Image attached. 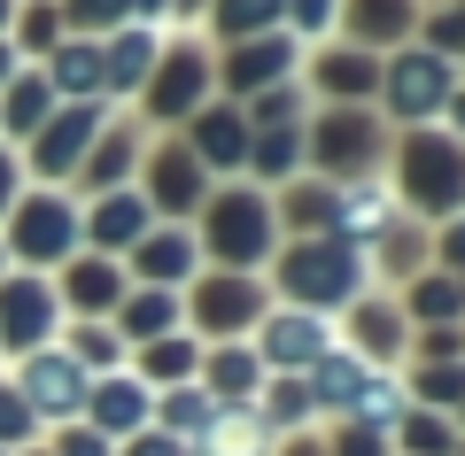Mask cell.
<instances>
[{
  "mask_svg": "<svg viewBox=\"0 0 465 456\" xmlns=\"http://www.w3.org/2000/svg\"><path fill=\"white\" fill-rule=\"evenodd\" d=\"M357 278H365V263L341 240H318V247H295V256H287V294H295V302H349Z\"/></svg>",
  "mask_w": 465,
  "mask_h": 456,
  "instance_id": "6da1fadb",
  "label": "cell"
},
{
  "mask_svg": "<svg viewBox=\"0 0 465 456\" xmlns=\"http://www.w3.org/2000/svg\"><path fill=\"white\" fill-rule=\"evenodd\" d=\"M388 101H396V116H434V109H450V101H458V85H450V63H442L434 47L403 54V63L388 70Z\"/></svg>",
  "mask_w": 465,
  "mask_h": 456,
  "instance_id": "7a4b0ae2",
  "label": "cell"
},
{
  "mask_svg": "<svg viewBox=\"0 0 465 456\" xmlns=\"http://www.w3.org/2000/svg\"><path fill=\"white\" fill-rule=\"evenodd\" d=\"M47 317H54L47 278H0V348H39Z\"/></svg>",
  "mask_w": 465,
  "mask_h": 456,
  "instance_id": "3957f363",
  "label": "cell"
},
{
  "mask_svg": "<svg viewBox=\"0 0 465 456\" xmlns=\"http://www.w3.org/2000/svg\"><path fill=\"white\" fill-rule=\"evenodd\" d=\"M403 179H411L419 209H450V201L465 194V163H458V147H450V140H411Z\"/></svg>",
  "mask_w": 465,
  "mask_h": 456,
  "instance_id": "277c9868",
  "label": "cell"
},
{
  "mask_svg": "<svg viewBox=\"0 0 465 456\" xmlns=\"http://www.w3.org/2000/svg\"><path fill=\"white\" fill-rule=\"evenodd\" d=\"M24 403H32L39 418H70V410H85V372L70 356H39L32 372H24Z\"/></svg>",
  "mask_w": 465,
  "mask_h": 456,
  "instance_id": "5b68a950",
  "label": "cell"
},
{
  "mask_svg": "<svg viewBox=\"0 0 465 456\" xmlns=\"http://www.w3.org/2000/svg\"><path fill=\"white\" fill-rule=\"evenodd\" d=\"M326 348H333L326 325H318V317H302V310H287V317H272V325H264V356L287 364V372H311Z\"/></svg>",
  "mask_w": 465,
  "mask_h": 456,
  "instance_id": "8992f818",
  "label": "cell"
},
{
  "mask_svg": "<svg viewBox=\"0 0 465 456\" xmlns=\"http://www.w3.org/2000/svg\"><path fill=\"white\" fill-rule=\"evenodd\" d=\"M217 247H225L232 263H241V256H264V247H272V209H264V201H249V194L217 201Z\"/></svg>",
  "mask_w": 465,
  "mask_h": 456,
  "instance_id": "52a82bcc",
  "label": "cell"
},
{
  "mask_svg": "<svg viewBox=\"0 0 465 456\" xmlns=\"http://www.w3.org/2000/svg\"><path fill=\"white\" fill-rule=\"evenodd\" d=\"M16 217H24V225H16V247H24V256H63L70 232H78V217H70L63 201H24Z\"/></svg>",
  "mask_w": 465,
  "mask_h": 456,
  "instance_id": "ba28073f",
  "label": "cell"
},
{
  "mask_svg": "<svg viewBox=\"0 0 465 456\" xmlns=\"http://www.w3.org/2000/svg\"><path fill=\"white\" fill-rule=\"evenodd\" d=\"M85 140H94V109H70V116H54V124L39 131V155H32V163L47 170V179H63V170L78 163Z\"/></svg>",
  "mask_w": 465,
  "mask_h": 456,
  "instance_id": "9c48e42d",
  "label": "cell"
},
{
  "mask_svg": "<svg viewBox=\"0 0 465 456\" xmlns=\"http://www.w3.org/2000/svg\"><path fill=\"white\" fill-rule=\"evenodd\" d=\"M94 240H101V247L148 240V201H140V194H109V201L94 209Z\"/></svg>",
  "mask_w": 465,
  "mask_h": 456,
  "instance_id": "30bf717a",
  "label": "cell"
},
{
  "mask_svg": "<svg viewBox=\"0 0 465 456\" xmlns=\"http://www.w3.org/2000/svg\"><path fill=\"white\" fill-rule=\"evenodd\" d=\"M148 63H155V32H148V24H133V32L101 54V85H140V78H148Z\"/></svg>",
  "mask_w": 465,
  "mask_h": 456,
  "instance_id": "8fae6325",
  "label": "cell"
},
{
  "mask_svg": "<svg viewBox=\"0 0 465 456\" xmlns=\"http://www.w3.org/2000/svg\"><path fill=\"white\" fill-rule=\"evenodd\" d=\"M194 140H202V163H217V170L249 163V131H241V116H225V109H217V116H202V131H194Z\"/></svg>",
  "mask_w": 465,
  "mask_h": 456,
  "instance_id": "7c38bea8",
  "label": "cell"
},
{
  "mask_svg": "<svg viewBox=\"0 0 465 456\" xmlns=\"http://www.w3.org/2000/svg\"><path fill=\"white\" fill-rule=\"evenodd\" d=\"M85 403H94V418L109 425V433H116V425H140V418H148V387H140V379H109V387L85 394Z\"/></svg>",
  "mask_w": 465,
  "mask_h": 456,
  "instance_id": "4fadbf2b",
  "label": "cell"
},
{
  "mask_svg": "<svg viewBox=\"0 0 465 456\" xmlns=\"http://www.w3.org/2000/svg\"><path fill=\"white\" fill-rule=\"evenodd\" d=\"M287 54H295V47H287V39H256V47H241V54H232V70H225V78L241 85V93H249V85L280 78V70H287Z\"/></svg>",
  "mask_w": 465,
  "mask_h": 456,
  "instance_id": "5bb4252c",
  "label": "cell"
},
{
  "mask_svg": "<svg viewBox=\"0 0 465 456\" xmlns=\"http://www.w3.org/2000/svg\"><path fill=\"white\" fill-rule=\"evenodd\" d=\"M333 217H341V232H349V240H372V232H388V225H396V201H388L381 186H372V194H349Z\"/></svg>",
  "mask_w": 465,
  "mask_h": 456,
  "instance_id": "9a60e30c",
  "label": "cell"
},
{
  "mask_svg": "<svg viewBox=\"0 0 465 456\" xmlns=\"http://www.w3.org/2000/svg\"><path fill=\"white\" fill-rule=\"evenodd\" d=\"M54 93L94 101L101 93V47H63V54H54Z\"/></svg>",
  "mask_w": 465,
  "mask_h": 456,
  "instance_id": "2e32d148",
  "label": "cell"
},
{
  "mask_svg": "<svg viewBox=\"0 0 465 456\" xmlns=\"http://www.w3.org/2000/svg\"><path fill=\"white\" fill-rule=\"evenodd\" d=\"M357 387H365V364L357 356H318L311 364V394H326V403H357Z\"/></svg>",
  "mask_w": 465,
  "mask_h": 456,
  "instance_id": "e0dca14e",
  "label": "cell"
},
{
  "mask_svg": "<svg viewBox=\"0 0 465 456\" xmlns=\"http://www.w3.org/2000/svg\"><path fill=\"white\" fill-rule=\"evenodd\" d=\"M287 0H217V32L225 39H249V32H272Z\"/></svg>",
  "mask_w": 465,
  "mask_h": 456,
  "instance_id": "ac0fdd59",
  "label": "cell"
},
{
  "mask_svg": "<svg viewBox=\"0 0 465 456\" xmlns=\"http://www.w3.org/2000/svg\"><path fill=\"white\" fill-rule=\"evenodd\" d=\"M186 263H194V247H186V232H155V240L140 247V271H148L155 286H171V278H179Z\"/></svg>",
  "mask_w": 465,
  "mask_h": 456,
  "instance_id": "d6986e66",
  "label": "cell"
},
{
  "mask_svg": "<svg viewBox=\"0 0 465 456\" xmlns=\"http://www.w3.org/2000/svg\"><path fill=\"white\" fill-rule=\"evenodd\" d=\"M194 93H202V54H171V63H163V85H155V109L179 116Z\"/></svg>",
  "mask_w": 465,
  "mask_h": 456,
  "instance_id": "ffe728a7",
  "label": "cell"
},
{
  "mask_svg": "<svg viewBox=\"0 0 465 456\" xmlns=\"http://www.w3.org/2000/svg\"><path fill=\"white\" fill-rule=\"evenodd\" d=\"M249 310H256L249 278H225V286H210V294H202V325H241Z\"/></svg>",
  "mask_w": 465,
  "mask_h": 456,
  "instance_id": "44dd1931",
  "label": "cell"
},
{
  "mask_svg": "<svg viewBox=\"0 0 465 456\" xmlns=\"http://www.w3.org/2000/svg\"><path fill=\"white\" fill-rule=\"evenodd\" d=\"M163 418L179 425V433H210V418H217V394H202V387H171V394H163Z\"/></svg>",
  "mask_w": 465,
  "mask_h": 456,
  "instance_id": "7402d4cb",
  "label": "cell"
},
{
  "mask_svg": "<svg viewBox=\"0 0 465 456\" xmlns=\"http://www.w3.org/2000/svg\"><path fill=\"white\" fill-rule=\"evenodd\" d=\"M70 302H78V310L116 302V271H109V263H78V271H70Z\"/></svg>",
  "mask_w": 465,
  "mask_h": 456,
  "instance_id": "603a6c76",
  "label": "cell"
},
{
  "mask_svg": "<svg viewBox=\"0 0 465 456\" xmlns=\"http://www.w3.org/2000/svg\"><path fill=\"white\" fill-rule=\"evenodd\" d=\"M318 78H326V93H372V63H357V54H333V63H318Z\"/></svg>",
  "mask_w": 465,
  "mask_h": 456,
  "instance_id": "cb8c5ba5",
  "label": "cell"
},
{
  "mask_svg": "<svg viewBox=\"0 0 465 456\" xmlns=\"http://www.w3.org/2000/svg\"><path fill=\"white\" fill-rule=\"evenodd\" d=\"M318 147H326V163H357V155H365V124H357V116H333V124L318 131Z\"/></svg>",
  "mask_w": 465,
  "mask_h": 456,
  "instance_id": "d4e9b609",
  "label": "cell"
},
{
  "mask_svg": "<svg viewBox=\"0 0 465 456\" xmlns=\"http://www.w3.org/2000/svg\"><path fill=\"white\" fill-rule=\"evenodd\" d=\"M403 32V0H357V39H396Z\"/></svg>",
  "mask_w": 465,
  "mask_h": 456,
  "instance_id": "484cf974",
  "label": "cell"
},
{
  "mask_svg": "<svg viewBox=\"0 0 465 456\" xmlns=\"http://www.w3.org/2000/svg\"><path fill=\"white\" fill-rule=\"evenodd\" d=\"M194 186H202V170L186 163V147H171V155H163V201L179 209V201H194Z\"/></svg>",
  "mask_w": 465,
  "mask_h": 456,
  "instance_id": "4316f807",
  "label": "cell"
},
{
  "mask_svg": "<svg viewBox=\"0 0 465 456\" xmlns=\"http://www.w3.org/2000/svg\"><path fill=\"white\" fill-rule=\"evenodd\" d=\"M249 387H256V356H241V348L217 356V394H249Z\"/></svg>",
  "mask_w": 465,
  "mask_h": 456,
  "instance_id": "83f0119b",
  "label": "cell"
},
{
  "mask_svg": "<svg viewBox=\"0 0 465 456\" xmlns=\"http://www.w3.org/2000/svg\"><path fill=\"white\" fill-rule=\"evenodd\" d=\"M124 325H133V333H163L171 325V302H163V294H140L133 310H124Z\"/></svg>",
  "mask_w": 465,
  "mask_h": 456,
  "instance_id": "f1b7e54d",
  "label": "cell"
},
{
  "mask_svg": "<svg viewBox=\"0 0 465 456\" xmlns=\"http://www.w3.org/2000/svg\"><path fill=\"white\" fill-rule=\"evenodd\" d=\"M148 372H155V379H179V372H194V341H186V348H179V341H163V348L148 356Z\"/></svg>",
  "mask_w": 465,
  "mask_h": 456,
  "instance_id": "f546056e",
  "label": "cell"
},
{
  "mask_svg": "<svg viewBox=\"0 0 465 456\" xmlns=\"http://www.w3.org/2000/svg\"><path fill=\"white\" fill-rule=\"evenodd\" d=\"M32 433V410H24V394H0V441H24Z\"/></svg>",
  "mask_w": 465,
  "mask_h": 456,
  "instance_id": "4dcf8cb0",
  "label": "cell"
},
{
  "mask_svg": "<svg viewBox=\"0 0 465 456\" xmlns=\"http://www.w3.org/2000/svg\"><path fill=\"white\" fill-rule=\"evenodd\" d=\"M287 163H295V131H272V140H264V155H256V170H272V179H280Z\"/></svg>",
  "mask_w": 465,
  "mask_h": 456,
  "instance_id": "1f68e13d",
  "label": "cell"
},
{
  "mask_svg": "<svg viewBox=\"0 0 465 456\" xmlns=\"http://www.w3.org/2000/svg\"><path fill=\"white\" fill-rule=\"evenodd\" d=\"M78 356H85V364H109V356H116V341H109L101 325H85V333H78Z\"/></svg>",
  "mask_w": 465,
  "mask_h": 456,
  "instance_id": "d6a6232c",
  "label": "cell"
},
{
  "mask_svg": "<svg viewBox=\"0 0 465 456\" xmlns=\"http://www.w3.org/2000/svg\"><path fill=\"white\" fill-rule=\"evenodd\" d=\"M419 310H427V317H450V310H458V286H419Z\"/></svg>",
  "mask_w": 465,
  "mask_h": 456,
  "instance_id": "836d02e7",
  "label": "cell"
},
{
  "mask_svg": "<svg viewBox=\"0 0 465 456\" xmlns=\"http://www.w3.org/2000/svg\"><path fill=\"white\" fill-rule=\"evenodd\" d=\"M39 93H47V85H32V78H24V85H16V109H8V116H16V124H32V116L47 109V101H39Z\"/></svg>",
  "mask_w": 465,
  "mask_h": 456,
  "instance_id": "e575fe53",
  "label": "cell"
},
{
  "mask_svg": "<svg viewBox=\"0 0 465 456\" xmlns=\"http://www.w3.org/2000/svg\"><path fill=\"white\" fill-rule=\"evenodd\" d=\"M427 32H434V47H458V39H465V8H450V16H434Z\"/></svg>",
  "mask_w": 465,
  "mask_h": 456,
  "instance_id": "d590c367",
  "label": "cell"
},
{
  "mask_svg": "<svg viewBox=\"0 0 465 456\" xmlns=\"http://www.w3.org/2000/svg\"><path fill=\"white\" fill-rule=\"evenodd\" d=\"M403 441H411V449H442V425H434V418H411V425H403Z\"/></svg>",
  "mask_w": 465,
  "mask_h": 456,
  "instance_id": "8d00e7d4",
  "label": "cell"
},
{
  "mask_svg": "<svg viewBox=\"0 0 465 456\" xmlns=\"http://www.w3.org/2000/svg\"><path fill=\"white\" fill-rule=\"evenodd\" d=\"M341 456H388V441H381V433H372V425H357V433H349V441H341Z\"/></svg>",
  "mask_w": 465,
  "mask_h": 456,
  "instance_id": "74e56055",
  "label": "cell"
},
{
  "mask_svg": "<svg viewBox=\"0 0 465 456\" xmlns=\"http://www.w3.org/2000/svg\"><path fill=\"white\" fill-rule=\"evenodd\" d=\"M287 8H295V16H302V24H311V32H318V24H326V16H333V0H287Z\"/></svg>",
  "mask_w": 465,
  "mask_h": 456,
  "instance_id": "f35d334b",
  "label": "cell"
},
{
  "mask_svg": "<svg viewBox=\"0 0 465 456\" xmlns=\"http://www.w3.org/2000/svg\"><path fill=\"white\" fill-rule=\"evenodd\" d=\"M63 456H101V441H94V433H70V441H63Z\"/></svg>",
  "mask_w": 465,
  "mask_h": 456,
  "instance_id": "ab89813d",
  "label": "cell"
},
{
  "mask_svg": "<svg viewBox=\"0 0 465 456\" xmlns=\"http://www.w3.org/2000/svg\"><path fill=\"white\" fill-rule=\"evenodd\" d=\"M133 456H186V449H179V441H140Z\"/></svg>",
  "mask_w": 465,
  "mask_h": 456,
  "instance_id": "60d3db41",
  "label": "cell"
},
{
  "mask_svg": "<svg viewBox=\"0 0 465 456\" xmlns=\"http://www.w3.org/2000/svg\"><path fill=\"white\" fill-rule=\"evenodd\" d=\"M442 247H450V256H465V225H458V232H450V240H442Z\"/></svg>",
  "mask_w": 465,
  "mask_h": 456,
  "instance_id": "b9f144b4",
  "label": "cell"
},
{
  "mask_svg": "<svg viewBox=\"0 0 465 456\" xmlns=\"http://www.w3.org/2000/svg\"><path fill=\"white\" fill-rule=\"evenodd\" d=\"M0 201H8V155H0Z\"/></svg>",
  "mask_w": 465,
  "mask_h": 456,
  "instance_id": "7bdbcfd3",
  "label": "cell"
},
{
  "mask_svg": "<svg viewBox=\"0 0 465 456\" xmlns=\"http://www.w3.org/2000/svg\"><path fill=\"white\" fill-rule=\"evenodd\" d=\"M0 78H8V47H0Z\"/></svg>",
  "mask_w": 465,
  "mask_h": 456,
  "instance_id": "ee69618b",
  "label": "cell"
},
{
  "mask_svg": "<svg viewBox=\"0 0 465 456\" xmlns=\"http://www.w3.org/2000/svg\"><path fill=\"white\" fill-rule=\"evenodd\" d=\"M0 24H8V0H0Z\"/></svg>",
  "mask_w": 465,
  "mask_h": 456,
  "instance_id": "f6af8a7d",
  "label": "cell"
},
{
  "mask_svg": "<svg viewBox=\"0 0 465 456\" xmlns=\"http://www.w3.org/2000/svg\"><path fill=\"white\" fill-rule=\"evenodd\" d=\"M295 456H318V449H295Z\"/></svg>",
  "mask_w": 465,
  "mask_h": 456,
  "instance_id": "bcb514c9",
  "label": "cell"
},
{
  "mask_svg": "<svg viewBox=\"0 0 465 456\" xmlns=\"http://www.w3.org/2000/svg\"><path fill=\"white\" fill-rule=\"evenodd\" d=\"M186 8H202V0H186Z\"/></svg>",
  "mask_w": 465,
  "mask_h": 456,
  "instance_id": "7dc6e473",
  "label": "cell"
}]
</instances>
